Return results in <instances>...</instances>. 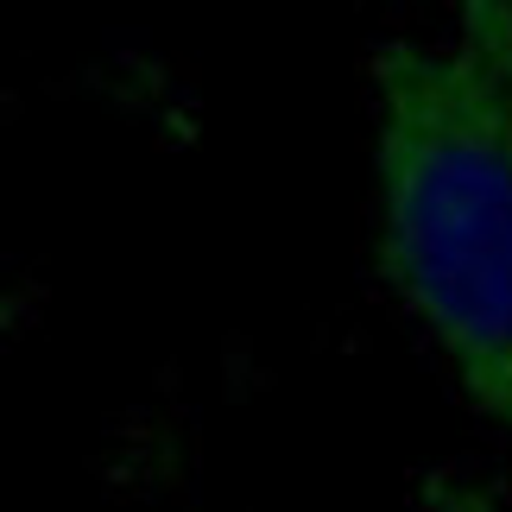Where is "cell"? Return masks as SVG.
Instances as JSON below:
<instances>
[{
    "instance_id": "1",
    "label": "cell",
    "mask_w": 512,
    "mask_h": 512,
    "mask_svg": "<svg viewBox=\"0 0 512 512\" xmlns=\"http://www.w3.org/2000/svg\"><path fill=\"white\" fill-rule=\"evenodd\" d=\"M380 272L512 437V0L373 51Z\"/></svg>"
}]
</instances>
